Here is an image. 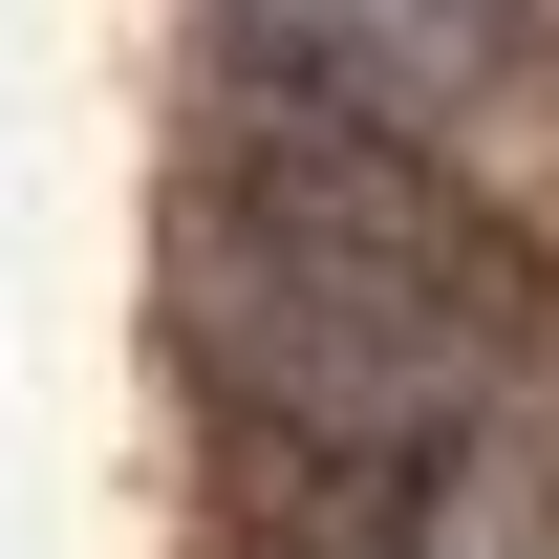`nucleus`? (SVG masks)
Here are the masks:
<instances>
[{
  "label": "nucleus",
  "mask_w": 559,
  "mask_h": 559,
  "mask_svg": "<svg viewBox=\"0 0 559 559\" xmlns=\"http://www.w3.org/2000/svg\"><path fill=\"white\" fill-rule=\"evenodd\" d=\"M280 22V86L323 108V86H388V108H474L495 86V0H237Z\"/></svg>",
  "instance_id": "2"
},
{
  "label": "nucleus",
  "mask_w": 559,
  "mask_h": 559,
  "mask_svg": "<svg viewBox=\"0 0 559 559\" xmlns=\"http://www.w3.org/2000/svg\"><path fill=\"white\" fill-rule=\"evenodd\" d=\"M194 345L301 474H409L474 409V259L430 237L409 151L259 86L215 130V194H194Z\"/></svg>",
  "instance_id": "1"
}]
</instances>
